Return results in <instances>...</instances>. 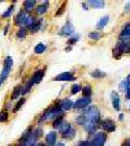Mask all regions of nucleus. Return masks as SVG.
Listing matches in <instances>:
<instances>
[{"label": "nucleus", "instance_id": "423d86ee", "mask_svg": "<svg viewBox=\"0 0 130 146\" xmlns=\"http://www.w3.org/2000/svg\"><path fill=\"white\" fill-rule=\"evenodd\" d=\"M107 138H108V136H107L106 132H103V131L96 132L95 134L91 136L90 145L91 146H104L107 142Z\"/></svg>", "mask_w": 130, "mask_h": 146}, {"label": "nucleus", "instance_id": "c756f323", "mask_svg": "<svg viewBox=\"0 0 130 146\" xmlns=\"http://www.w3.org/2000/svg\"><path fill=\"white\" fill-rule=\"evenodd\" d=\"M74 121H76V124H78V125H81V127H83V125L87 123V117H86L83 113H79V115L76 116Z\"/></svg>", "mask_w": 130, "mask_h": 146}, {"label": "nucleus", "instance_id": "603ef678", "mask_svg": "<svg viewBox=\"0 0 130 146\" xmlns=\"http://www.w3.org/2000/svg\"><path fill=\"white\" fill-rule=\"evenodd\" d=\"M40 146H47V145H46V143H40Z\"/></svg>", "mask_w": 130, "mask_h": 146}, {"label": "nucleus", "instance_id": "473e14b6", "mask_svg": "<svg viewBox=\"0 0 130 146\" xmlns=\"http://www.w3.org/2000/svg\"><path fill=\"white\" fill-rule=\"evenodd\" d=\"M13 12H15V3H13L11 7H8L5 12L1 13V18H9L11 16L13 15Z\"/></svg>", "mask_w": 130, "mask_h": 146}, {"label": "nucleus", "instance_id": "f03ea898", "mask_svg": "<svg viewBox=\"0 0 130 146\" xmlns=\"http://www.w3.org/2000/svg\"><path fill=\"white\" fill-rule=\"evenodd\" d=\"M79 113H83V115L87 117V121L95 123V124H100V121H102V113H100V110L98 108L95 104H91L90 107L79 111Z\"/></svg>", "mask_w": 130, "mask_h": 146}, {"label": "nucleus", "instance_id": "4be33fe9", "mask_svg": "<svg viewBox=\"0 0 130 146\" xmlns=\"http://www.w3.org/2000/svg\"><path fill=\"white\" fill-rule=\"evenodd\" d=\"M64 123H65V113H64V115H61V116H59L57 119H55L53 121H52V127H53L56 131H59Z\"/></svg>", "mask_w": 130, "mask_h": 146}, {"label": "nucleus", "instance_id": "39448f33", "mask_svg": "<svg viewBox=\"0 0 130 146\" xmlns=\"http://www.w3.org/2000/svg\"><path fill=\"white\" fill-rule=\"evenodd\" d=\"M59 36H63V38H68L69 39L72 35L76 34V30H74V25L70 22V20H67V22L60 27V30L57 31Z\"/></svg>", "mask_w": 130, "mask_h": 146}, {"label": "nucleus", "instance_id": "1a4fd4ad", "mask_svg": "<svg viewBox=\"0 0 130 146\" xmlns=\"http://www.w3.org/2000/svg\"><path fill=\"white\" fill-rule=\"evenodd\" d=\"M77 80L74 72H61L57 76L53 77V81L56 82H74Z\"/></svg>", "mask_w": 130, "mask_h": 146}, {"label": "nucleus", "instance_id": "6e6552de", "mask_svg": "<svg viewBox=\"0 0 130 146\" xmlns=\"http://www.w3.org/2000/svg\"><path fill=\"white\" fill-rule=\"evenodd\" d=\"M91 103H92V97H81L77 100H74L73 110H79V111H82V110L90 107Z\"/></svg>", "mask_w": 130, "mask_h": 146}, {"label": "nucleus", "instance_id": "49530a36", "mask_svg": "<svg viewBox=\"0 0 130 146\" xmlns=\"http://www.w3.org/2000/svg\"><path fill=\"white\" fill-rule=\"evenodd\" d=\"M124 119H125L124 113H120V115H118V120H120V121H124Z\"/></svg>", "mask_w": 130, "mask_h": 146}, {"label": "nucleus", "instance_id": "ddd939ff", "mask_svg": "<svg viewBox=\"0 0 130 146\" xmlns=\"http://www.w3.org/2000/svg\"><path fill=\"white\" fill-rule=\"evenodd\" d=\"M44 143L47 146H56L57 145V132L56 131L48 132L44 137Z\"/></svg>", "mask_w": 130, "mask_h": 146}, {"label": "nucleus", "instance_id": "a211bd4d", "mask_svg": "<svg viewBox=\"0 0 130 146\" xmlns=\"http://www.w3.org/2000/svg\"><path fill=\"white\" fill-rule=\"evenodd\" d=\"M48 9H49V1L46 0V1H43L42 4H38V7L35 8V13H36V16H43L47 13Z\"/></svg>", "mask_w": 130, "mask_h": 146}, {"label": "nucleus", "instance_id": "58836bf2", "mask_svg": "<svg viewBox=\"0 0 130 146\" xmlns=\"http://www.w3.org/2000/svg\"><path fill=\"white\" fill-rule=\"evenodd\" d=\"M74 146H91L90 145V140H81V141H78Z\"/></svg>", "mask_w": 130, "mask_h": 146}, {"label": "nucleus", "instance_id": "b1692460", "mask_svg": "<svg viewBox=\"0 0 130 146\" xmlns=\"http://www.w3.org/2000/svg\"><path fill=\"white\" fill-rule=\"evenodd\" d=\"M27 33H29L27 27H18V30L16 31V38L17 39H25L27 36Z\"/></svg>", "mask_w": 130, "mask_h": 146}, {"label": "nucleus", "instance_id": "f8f14e48", "mask_svg": "<svg viewBox=\"0 0 130 146\" xmlns=\"http://www.w3.org/2000/svg\"><path fill=\"white\" fill-rule=\"evenodd\" d=\"M56 103H57V106L60 107V110L63 112H67V111L73 108V103H74V102H73L72 99H69V98H63V99L56 100Z\"/></svg>", "mask_w": 130, "mask_h": 146}, {"label": "nucleus", "instance_id": "6ab92c4d", "mask_svg": "<svg viewBox=\"0 0 130 146\" xmlns=\"http://www.w3.org/2000/svg\"><path fill=\"white\" fill-rule=\"evenodd\" d=\"M108 22H109V16L108 15H106V16H103V17L100 18L99 21H98V24H96V26H95V29H96V31H100V30H103L104 27L108 25Z\"/></svg>", "mask_w": 130, "mask_h": 146}, {"label": "nucleus", "instance_id": "a878e982", "mask_svg": "<svg viewBox=\"0 0 130 146\" xmlns=\"http://www.w3.org/2000/svg\"><path fill=\"white\" fill-rule=\"evenodd\" d=\"M72 127H73V125L70 124L69 121H65L63 125H61V128H60V129H59V131H57V132H59V134H60V136H64V134H65V133H68V132L70 131V128H72Z\"/></svg>", "mask_w": 130, "mask_h": 146}, {"label": "nucleus", "instance_id": "72a5a7b5", "mask_svg": "<svg viewBox=\"0 0 130 146\" xmlns=\"http://www.w3.org/2000/svg\"><path fill=\"white\" fill-rule=\"evenodd\" d=\"M33 136H34V138L36 140V142H38V141H39V138L43 136V128H42V127H36V128H34Z\"/></svg>", "mask_w": 130, "mask_h": 146}, {"label": "nucleus", "instance_id": "c85d7f7f", "mask_svg": "<svg viewBox=\"0 0 130 146\" xmlns=\"http://www.w3.org/2000/svg\"><path fill=\"white\" fill-rule=\"evenodd\" d=\"M26 102V99H25V97H21L20 99L16 102V104H15V107H13V110H12V112L13 113H17L18 111H20V108H21L22 106H24V103Z\"/></svg>", "mask_w": 130, "mask_h": 146}, {"label": "nucleus", "instance_id": "c9c22d12", "mask_svg": "<svg viewBox=\"0 0 130 146\" xmlns=\"http://www.w3.org/2000/svg\"><path fill=\"white\" fill-rule=\"evenodd\" d=\"M102 36H103V34L100 33V31H96V30L90 31V33H88V38H90L91 40H99Z\"/></svg>", "mask_w": 130, "mask_h": 146}, {"label": "nucleus", "instance_id": "bb28decb", "mask_svg": "<svg viewBox=\"0 0 130 146\" xmlns=\"http://www.w3.org/2000/svg\"><path fill=\"white\" fill-rule=\"evenodd\" d=\"M90 76L92 77V78H104V77L107 76V73L100 69H94L90 72Z\"/></svg>", "mask_w": 130, "mask_h": 146}, {"label": "nucleus", "instance_id": "4c0bfd02", "mask_svg": "<svg viewBox=\"0 0 130 146\" xmlns=\"http://www.w3.org/2000/svg\"><path fill=\"white\" fill-rule=\"evenodd\" d=\"M8 117H9V111H7V110L0 111V123L8 121Z\"/></svg>", "mask_w": 130, "mask_h": 146}, {"label": "nucleus", "instance_id": "9d476101", "mask_svg": "<svg viewBox=\"0 0 130 146\" xmlns=\"http://www.w3.org/2000/svg\"><path fill=\"white\" fill-rule=\"evenodd\" d=\"M100 129L106 133H113L116 131V124L112 119H102V121L99 124Z\"/></svg>", "mask_w": 130, "mask_h": 146}, {"label": "nucleus", "instance_id": "20e7f679", "mask_svg": "<svg viewBox=\"0 0 130 146\" xmlns=\"http://www.w3.org/2000/svg\"><path fill=\"white\" fill-rule=\"evenodd\" d=\"M130 54V42H117V44L113 47L112 55L115 59H121L122 55Z\"/></svg>", "mask_w": 130, "mask_h": 146}, {"label": "nucleus", "instance_id": "a19ab883", "mask_svg": "<svg viewBox=\"0 0 130 146\" xmlns=\"http://www.w3.org/2000/svg\"><path fill=\"white\" fill-rule=\"evenodd\" d=\"M64 11H65V4H64L63 7H60V8H59V11L56 12V16H61L64 13Z\"/></svg>", "mask_w": 130, "mask_h": 146}, {"label": "nucleus", "instance_id": "f257e3e1", "mask_svg": "<svg viewBox=\"0 0 130 146\" xmlns=\"http://www.w3.org/2000/svg\"><path fill=\"white\" fill-rule=\"evenodd\" d=\"M61 115H64V112L60 110V107L57 106V103L55 102L52 106H49L48 108H46L40 113V116L36 120V124H38V127H42V124H44L46 121H53L55 119H57Z\"/></svg>", "mask_w": 130, "mask_h": 146}, {"label": "nucleus", "instance_id": "aec40b11", "mask_svg": "<svg viewBox=\"0 0 130 146\" xmlns=\"http://www.w3.org/2000/svg\"><path fill=\"white\" fill-rule=\"evenodd\" d=\"M21 91H22V84H18L13 88L12 90V95H11V100H15V99H20L21 98Z\"/></svg>", "mask_w": 130, "mask_h": 146}, {"label": "nucleus", "instance_id": "f3484780", "mask_svg": "<svg viewBox=\"0 0 130 146\" xmlns=\"http://www.w3.org/2000/svg\"><path fill=\"white\" fill-rule=\"evenodd\" d=\"M83 129H85L86 133H88L90 136H92V134H95L98 132V129H99V124H95V123H91V121H87L85 125H83Z\"/></svg>", "mask_w": 130, "mask_h": 146}, {"label": "nucleus", "instance_id": "ea45409f", "mask_svg": "<svg viewBox=\"0 0 130 146\" xmlns=\"http://www.w3.org/2000/svg\"><path fill=\"white\" fill-rule=\"evenodd\" d=\"M13 103H12V100H8V102H7V104L5 106H4V110H7V111H9V110H13Z\"/></svg>", "mask_w": 130, "mask_h": 146}, {"label": "nucleus", "instance_id": "9b49d317", "mask_svg": "<svg viewBox=\"0 0 130 146\" xmlns=\"http://www.w3.org/2000/svg\"><path fill=\"white\" fill-rule=\"evenodd\" d=\"M117 42H130V22H126L121 27V31L118 34Z\"/></svg>", "mask_w": 130, "mask_h": 146}, {"label": "nucleus", "instance_id": "c03bdc74", "mask_svg": "<svg viewBox=\"0 0 130 146\" xmlns=\"http://www.w3.org/2000/svg\"><path fill=\"white\" fill-rule=\"evenodd\" d=\"M121 146H130V137H129V138H126V140L122 142Z\"/></svg>", "mask_w": 130, "mask_h": 146}, {"label": "nucleus", "instance_id": "37998d69", "mask_svg": "<svg viewBox=\"0 0 130 146\" xmlns=\"http://www.w3.org/2000/svg\"><path fill=\"white\" fill-rule=\"evenodd\" d=\"M129 12H130V1H127L125 8H124V13H129Z\"/></svg>", "mask_w": 130, "mask_h": 146}, {"label": "nucleus", "instance_id": "79ce46f5", "mask_svg": "<svg viewBox=\"0 0 130 146\" xmlns=\"http://www.w3.org/2000/svg\"><path fill=\"white\" fill-rule=\"evenodd\" d=\"M82 8L85 9V11H88V9H91V8H90V4H88V1H83V3H82Z\"/></svg>", "mask_w": 130, "mask_h": 146}, {"label": "nucleus", "instance_id": "2eb2a0df", "mask_svg": "<svg viewBox=\"0 0 130 146\" xmlns=\"http://www.w3.org/2000/svg\"><path fill=\"white\" fill-rule=\"evenodd\" d=\"M111 100H112V107L116 111H120L121 110V99H120V95H118V91L113 90L111 91Z\"/></svg>", "mask_w": 130, "mask_h": 146}, {"label": "nucleus", "instance_id": "a18cd8bd", "mask_svg": "<svg viewBox=\"0 0 130 146\" xmlns=\"http://www.w3.org/2000/svg\"><path fill=\"white\" fill-rule=\"evenodd\" d=\"M125 98H126V99H130V86H129V89H127L126 91H125Z\"/></svg>", "mask_w": 130, "mask_h": 146}, {"label": "nucleus", "instance_id": "dca6fc26", "mask_svg": "<svg viewBox=\"0 0 130 146\" xmlns=\"http://www.w3.org/2000/svg\"><path fill=\"white\" fill-rule=\"evenodd\" d=\"M36 7H38L36 0H25V1H22V9L27 13H31L33 11H35Z\"/></svg>", "mask_w": 130, "mask_h": 146}, {"label": "nucleus", "instance_id": "2f4dec72", "mask_svg": "<svg viewBox=\"0 0 130 146\" xmlns=\"http://www.w3.org/2000/svg\"><path fill=\"white\" fill-rule=\"evenodd\" d=\"M76 133H77L76 128L72 127V128H70V131L68 132V133H65L64 136H61V137H63V140H73V138H74V136H76Z\"/></svg>", "mask_w": 130, "mask_h": 146}, {"label": "nucleus", "instance_id": "7ed1b4c3", "mask_svg": "<svg viewBox=\"0 0 130 146\" xmlns=\"http://www.w3.org/2000/svg\"><path fill=\"white\" fill-rule=\"evenodd\" d=\"M13 68V59L12 56H7L3 61V68H1V72H0V86L3 85L5 80L9 77V73Z\"/></svg>", "mask_w": 130, "mask_h": 146}, {"label": "nucleus", "instance_id": "4468645a", "mask_svg": "<svg viewBox=\"0 0 130 146\" xmlns=\"http://www.w3.org/2000/svg\"><path fill=\"white\" fill-rule=\"evenodd\" d=\"M44 74H46V68H42V69H36L35 72L33 73V76L30 77L31 82H33L34 85L39 84V82H42V80L44 78Z\"/></svg>", "mask_w": 130, "mask_h": 146}, {"label": "nucleus", "instance_id": "de8ad7c7", "mask_svg": "<svg viewBox=\"0 0 130 146\" xmlns=\"http://www.w3.org/2000/svg\"><path fill=\"white\" fill-rule=\"evenodd\" d=\"M8 29H9V24L5 25V27H4V34H8Z\"/></svg>", "mask_w": 130, "mask_h": 146}, {"label": "nucleus", "instance_id": "f704fd0d", "mask_svg": "<svg viewBox=\"0 0 130 146\" xmlns=\"http://www.w3.org/2000/svg\"><path fill=\"white\" fill-rule=\"evenodd\" d=\"M79 39H81V35H79V34H74V35H72V36H70V38H69V39H68V46H70V47H73V46H74V44H76V43L77 42H78V40Z\"/></svg>", "mask_w": 130, "mask_h": 146}, {"label": "nucleus", "instance_id": "3c124183", "mask_svg": "<svg viewBox=\"0 0 130 146\" xmlns=\"http://www.w3.org/2000/svg\"><path fill=\"white\" fill-rule=\"evenodd\" d=\"M15 146H22V145H21V143H16Z\"/></svg>", "mask_w": 130, "mask_h": 146}, {"label": "nucleus", "instance_id": "09e8293b", "mask_svg": "<svg viewBox=\"0 0 130 146\" xmlns=\"http://www.w3.org/2000/svg\"><path fill=\"white\" fill-rule=\"evenodd\" d=\"M72 48H73V47H70V46H68L67 48H65V51H67V52H69V51H70V50H72Z\"/></svg>", "mask_w": 130, "mask_h": 146}, {"label": "nucleus", "instance_id": "5701e85b", "mask_svg": "<svg viewBox=\"0 0 130 146\" xmlns=\"http://www.w3.org/2000/svg\"><path fill=\"white\" fill-rule=\"evenodd\" d=\"M42 25H43V18H38L36 20V22L33 25V26L29 29V31L30 33H33V34H35V33H38V31L42 29Z\"/></svg>", "mask_w": 130, "mask_h": 146}, {"label": "nucleus", "instance_id": "412c9836", "mask_svg": "<svg viewBox=\"0 0 130 146\" xmlns=\"http://www.w3.org/2000/svg\"><path fill=\"white\" fill-rule=\"evenodd\" d=\"M88 4H90V8L94 9H103L106 7V1H103V0H90Z\"/></svg>", "mask_w": 130, "mask_h": 146}, {"label": "nucleus", "instance_id": "393cba45", "mask_svg": "<svg viewBox=\"0 0 130 146\" xmlns=\"http://www.w3.org/2000/svg\"><path fill=\"white\" fill-rule=\"evenodd\" d=\"M129 86H130V74L126 77L125 80H122L121 82H120V85H118V88H120V91H122L125 94V91L129 89Z\"/></svg>", "mask_w": 130, "mask_h": 146}, {"label": "nucleus", "instance_id": "cd10ccee", "mask_svg": "<svg viewBox=\"0 0 130 146\" xmlns=\"http://www.w3.org/2000/svg\"><path fill=\"white\" fill-rule=\"evenodd\" d=\"M46 50H47V46L44 44V43H38V44L34 47V54L36 55H42L46 52Z\"/></svg>", "mask_w": 130, "mask_h": 146}, {"label": "nucleus", "instance_id": "864d4df0", "mask_svg": "<svg viewBox=\"0 0 130 146\" xmlns=\"http://www.w3.org/2000/svg\"><path fill=\"white\" fill-rule=\"evenodd\" d=\"M129 111H130V106H129Z\"/></svg>", "mask_w": 130, "mask_h": 146}, {"label": "nucleus", "instance_id": "0eeeda50", "mask_svg": "<svg viewBox=\"0 0 130 146\" xmlns=\"http://www.w3.org/2000/svg\"><path fill=\"white\" fill-rule=\"evenodd\" d=\"M30 13L25 12L24 9H20L18 11V13L15 16V25H17V26L20 27H26L27 25V21H29V18H30Z\"/></svg>", "mask_w": 130, "mask_h": 146}, {"label": "nucleus", "instance_id": "7c9ffc66", "mask_svg": "<svg viewBox=\"0 0 130 146\" xmlns=\"http://www.w3.org/2000/svg\"><path fill=\"white\" fill-rule=\"evenodd\" d=\"M82 97H92V88H91V85L82 86Z\"/></svg>", "mask_w": 130, "mask_h": 146}, {"label": "nucleus", "instance_id": "8fccbe9b", "mask_svg": "<svg viewBox=\"0 0 130 146\" xmlns=\"http://www.w3.org/2000/svg\"><path fill=\"white\" fill-rule=\"evenodd\" d=\"M56 146H67V145H65L64 142H57V145H56Z\"/></svg>", "mask_w": 130, "mask_h": 146}, {"label": "nucleus", "instance_id": "e433bc0d", "mask_svg": "<svg viewBox=\"0 0 130 146\" xmlns=\"http://www.w3.org/2000/svg\"><path fill=\"white\" fill-rule=\"evenodd\" d=\"M78 93H82V86L79 84H73L70 88V95H76Z\"/></svg>", "mask_w": 130, "mask_h": 146}]
</instances>
